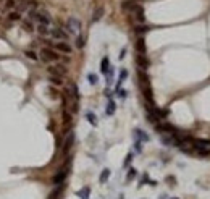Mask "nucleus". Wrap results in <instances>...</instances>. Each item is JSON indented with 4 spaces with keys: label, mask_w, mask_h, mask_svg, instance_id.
<instances>
[{
    "label": "nucleus",
    "mask_w": 210,
    "mask_h": 199,
    "mask_svg": "<svg viewBox=\"0 0 210 199\" xmlns=\"http://www.w3.org/2000/svg\"><path fill=\"white\" fill-rule=\"evenodd\" d=\"M40 58H42V61H45V63H49V61H58L60 54L57 50H52L50 47H45V49L40 50Z\"/></svg>",
    "instance_id": "1"
},
{
    "label": "nucleus",
    "mask_w": 210,
    "mask_h": 199,
    "mask_svg": "<svg viewBox=\"0 0 210 199\" xmlns=\"http://www.w3.org/2000/svg\"><path fill=\"white\" fill-rule=\"evenodd\" d=\"M66 29L69 34H73V36H79V32H81V21L78 20V18H68V21H66Z\"/></svg>",
    "instance_id": "2"
},
{
    "label": "nucleus",
    "mask_w": 210,
    "mask_h": 199,
    "mask_svg": "<svg viewBox=\"0 0 210 199\" xmlns=\"http://www.w3.org/2000/svg\"><path fill=\"white\" fill-rule=\"evenodd\" d=\"M29 18L31 20H37L40 23V25H50V21H52V18H50V15L49 13H45V12H42V13H39V12H29Z\"/></svg>",
    "instance_id": "3"
},
{
    "label": "nucleus",
    "mask_w": 210,
    "mask_h": 199,
    "mask_svg": "<svg viewBox=\"0 0 210 199\" xmlns=\"http://www.w3.org/2000/svg\"><path fill=\"white\" fill-rule=\"evenodd\" d=\"M47 71L50 73V76H58V78H63L66 75V66L65 65H53V66H49Z\"/></svg>",
    "instance_id": "4"
},
{
    "label": "nucleus",
    "mask_w": 210,
    "mask_h": 199,
    "mask_svg": "<svg viewBox=\"0 0 210 199\" xmlns=\"http://www.w3.org/2000/svg\"><path fill=\"white\" fill-rule=\"evenodd\" d=\"M155 130L160 131V133H163V134H173V136H175V133H176V128L173 125H170V123H165V121H163V123H157Z\"/></svg>",
    "instance_id": "5"
},
{
    "label": "nucleus",
    "mask_w": 210,
    "mask_h": 199,
    "mask_svg": "<svg viewBox=\"0 0 210 199\" xmlns=\"http://www.w3.org/2000/svg\"><path fill=\"white\" fill-rule=\"evenodd\" d=\"M139 7L141 5H139L136 0H123V2H121V10L128 12V13H134Z\"/></svg>",
    "instance_id": "6"
},
{
    "label": "nucleus",
    "mask_w": 210,
    "mask_h": 199,
    "mask_svg": "<svg viewBox=\"0 0 210 199\" xmlns=\"http://www.w3.org/2000/svg\"><path fill=\"white\" fill-rule=\"evenodd\" d=\"M192 146L200 151H208L210 152V139H202V138H195L192 139Z\"/></svg>",
    "instance_id": "7"
},
{
    "label": "nucleus",
    "mask_w": 210,
    "mask_h": 199,
    "mask_svg": "<svg viewBox=\"0 0 210 199\" xmlns=\"http://www.w3.org/2000/svg\"><path fill=\"white\" fill-rule=\"evenodd\" d=\"M136 65H137L139 70H144V71H146V70L149 68V65H150V60H149L146 55L137 54V57H136Z\"/></svg>",
    "instance_id": "8"
},
{
    "label": "nucleus",
    "mask_w": 210,
    "mask_h": 199,
    "mask_svg": "<svg viewBox=\"0 0 210 199\" xmlns=\"http://www.w3.org/2000/svg\"><path fill=\"white\" fill-rule=\"evenodd\" d=\"M53 47L57 49V52H62V54H71L73 52V49H71V45L68 44V42H65V41H60V42H57V44H53Z\"/></svg>",
    "instance_id": "9"
},
{
    "label": "nucleus",
    "mask_w": 210,
    "mask_h": 199,
    "mask_svg": "<svg viewBox=\"0 0 210 199\" xmlns=\"http://www.w3.org/2000/svg\"><path fill=\"white\" fill-rule=\"evenodd\" d=\"M68 172H69V168H68V165H66V167L62 168V170H60V172L53 177V183H55V184H62V183L65 181V180H66Z\"/></svg>",
    "instance_id": "10"
},
{
    "label": "nucleus",
    "mask_w": 210,
    "mask_h": 199,
    "mask_svg": "<svg viewBox=\"0 0 210 199\" xmlns=\"http://www.w3.org/2000/svg\"><path fill=\"white\" fill-rule=\"evenodd\" d=\"M137 78H139V83H141V88L150 86V79H149V75L144 71V70H137Z\"/></svg>",
    "instance_id": "11"
},
{
    "label": "nucleus",
    "mask_w": 210,
    "mask_h": 199,
    "mask_svg": "<svg viewBox=\"0 0 210 199\" xmlns=\"http://www.w3.org/2000/svg\"><path fill=\"white\" fill-rule=\"evenodd\" d=\"M73 143H74V134H73V133H69V136H68L66 139H65V143H63V149H62V152H63L65 155L69 152V149H71Z\"/></svg>",
    "instance_id": "12"
},
{
    "label": "nucleus",
    "mask_w": 210,
    "mask_h": 199,
    "mask_svg": "<svg viewBox=\"0 0 210 199\" xmlns=\"http://www.w3.org/2000/svg\"><path fill=\"white\" fill-rule=\"evenodd\" d=\"M50 36L55 37V39H58V41H65V42H66V37H68L66 32H63L60 28H55V29L50 31Z\"/></svg>",
    "instance_id": "13"
},
{
    "label": "nucleus",
    "mask_w": 210,
    "mask_h": 199,
    "mask_svg": "<svg viewBox=\"0 0 210 199\" xmlns=\"http://www.w3.org/2000/svg\"><path fill=\"white\" fill-rule=\"evenodd\" d=\"M136 50H137V54L146 55L147 45H146V41H144V37H137V41H136Z\"/></svg>",
    "instance_id": "14"
},
{
    "label": "nucleus",
    "mask_w": 210,
    "mask_h": 199,
    "mask_svg": "<svg viewBox=\"0 0 210 199\" xmlns=\"http://www.w3.org/2000/svg\"><path fill=\"white\" fill-rule=\"evenodd\" d=\"M134 18H136V21L139 25H144V21H146V16H144V8L139 7L136 12H134Z\"/></svg>",
    "instance_id": "15"
},
{
    "label": "nucleus",
    "mask_w": 210,
    "mask_h": 199,
    "mask_svg": "<svg viewBox=\"0 0 210 199\" xmlns=\"http://www.w3.org/2000/svg\"><path fill=\"white\" fill-rule=\"evenodd\" d=\"M104 13H105V8H104V7H102V5H100V7H97L95 10H94V15H92V21L97 23L102 16H104Z\"/></svg>",
    "instance_id": "16"
},
{
    "label": "nucleus",
    "mask_w": 210,
    "mask_h": 199,
    "mask_svg": "<svg viewBox=\"0 0 210 199\" xmlns=\"http://www.w3.org/2000/svg\"><path fill=\"white\" fill-rule=\"evenodd\" d=\"M108 70H110V60H108V57H104V58H102V63H100V71L104 75H107Z\"/></svg>",
    "instance_id": "17"
},
{
    "label": "nucleus",
    "mask_w": 210,
    "mask_h": 199,
    "mask_svg": "<svg viewBox=\"0 0 210 199\" xmlns=\"http://www.w3.org/2000/svg\"><path fill=\"white\" fill-rule=\"evenodd\" d=\"M81 199H89V194H91V188L89 186H84L82 189H79V191L76 193Z\"/></svg>",
    "instance_id": "18"
},
{
    "label": "nucleus",
    "mask_w": 210,
    "mask_h": 199,
    "mask_svg": "<svg viewBox=\"0 0 210 199\" xmlns=\"http://www.w3.org/2000/svg\"><path fill=\"white\" fill-rule=\"evenodd\" d=\"M86 118L92 126H97V117H95L94 112H86Z\"/></svg>",
    "instance_id": "19"
},
{
    "label": "nucleus",
    "mask_w": 210,
    "mask_h": 199,
    "mask_svg": "<svg viewBox=\"0 0 210 199\" xmlns=\"http://www.w3.org/2000/svg\"><path fill=\"white\" fill-rule=\"evenodd\" d=\"M150 31V26H146V25H137L134 26V32H137V34H144V32Z\"/></svg>",
    "instance_id": "20"
},
{
    "label": "nucleus",
    "mask_w": 210,
    "mask_h": 199,
    "mask_svg": "<svg viewBox=\"0 0 210 199\" xmlns=\"http://www.w3.org/2000/svg\"><path fill=\"white\" fill-rule=\"evenodd\" d=\"M110 178V170L108 168H104L102 170V173H100V177H99V181L100 183H107V180Z\"/></svg>",
    "instance_id": "21"
},
{
    "label": "nucleus",
    "mask_w": 210,
    "mask_h": 199,
    "mask_svg": "<svg viewBox=\"0 0 210 199\" xmlns=\"http://www.w3.org/2000/svg\"><path fill=\"white\" fill-rule=\"evenodd\" d=\"M21 26L24 28L27 32H32V31H34V26H32L31 20H23V21H21Z\"/></svg>",
    "instance_id": "22"
},
{
    "label": "nucleus",
    "mask_w": 210,
    "mask_h": 199,
    "mask_svg": "<svg viewBox=\"0 0 210 199\" xmlns=\"http://www.w3.org/2000/svg\"><path fill=\"white\" fill-rule=\"evenodd\" d=\"M115 110H116V105H115V102L110 99V101H108V105H107V115H113Z\"/></svg>",
    "instance_id": "23"
},
{
    "label": "nucleus",
    "mask_w": 210,
    "mask_h": 199,
    "mask_svg": "<svg viewBox=\"0 0 210 199\" xmlns=\"http://www.w3.org/2000/svg\"><path fill=\"white\" fill-rule=\"evenodd\" d=\"M69 121H71V113L68 112V108H63V123L68 125Z\"/></svg>",
    "instance_id": "24"
},
{
    "label": "nucleus",
    "mask_w": 210,
    "mask_h": 199,
    "mask_svg": "<svg viewBox=\"0 0 210 199\" xmlns=\"http://www.w3.org/2000/svg\"><path fill=\"white\" fill-rule=\"evenodd\" d=\"M134 133H136V136H137V138L141 139V141H149V136H147V134H146V133H144L142 130H136Z\"/></svg>",
    "instance_id": "25"
},
{
    "label": "nucleus",
    "mask_w": 210,
    "mask_h": 199,
    "mask_svg": "<svg viewBox=\"0 0 210 199\" xmlns=\"http://www.w3.org/2000/svg\"><path fill=\"white\" fill-rule=\"evenodd\" d=\"M20 18H21L20 12H11L10 15H8V20L10 21H20Z\"/></svg>",
    "instance_id": "26"
},
{
    "label": "nucleus",
    "mask_w": 210,
    "mask_h": 199,
    "mask_svg": "<svg viewBox=\"0 0 210 199\" xmlns=\"http://www.w3.org/2000/svg\"><path fill=\"white\" fill-rule=\"evenodd\" d=\"M37 31H39V32H40L42 36H49V34H50L49 28L45 26V25H39V28H37Z\"/></svg>",
    "instance_id": "27"
},
{
    "label": "nucleus",
    "mask_w": 210,
    "mask_h": 199,
    "mask_svg": "<svg viewBox=\"0 0 210 199\" xmlns=\"http://www.w3.org/2000/svg\"><path fill=\"white\" fill-rule=\"evenodd\" d=\"M87 79H89V83L92 84V86L99 83V78H97V75H94V73H89V75H87Z\"/></svg>",
    "instance_id": "28"
},
{
    "label": "nucleus",
    "mask_w": 210,
    "mask_h": 199,
    "mask_svg": "<svg viewBox=\"0 0 210 199\" xmlns=\"http://www.w3.org/2000/svg\"><path fill=\"white\" fill-rule=\"evenodd\" d=\"M50 83L55 84V86H62V84H63L62 78H58V76H50Z\"/></svg>",
    "instance_id": "29"
},
{
    "label": "nucleus",
    "mask_w": 210,
    "mask_h": 199,
    "mask_svg": "<svg viewBox=\"0 0 210 199\" xmlns=\"http://www.w3.org/2000/svg\"><path fill=\"white\" fill-rule=\"evenodd\" d=\"M24 55L27 57V58H31V60H37V55H36L32 50H26V52H24Z\"/></svg>",
    "instance_id": "30"
},
{
    "label": "nucleus",
    "mask_w": 210,
    "mask_h": 199,
    "mask_svg": "<svg viewBox=\"0 0 210 199\" xmlns=\"http://www.w3.org/2000/svg\"><path fill=\"white\" fill-rule=\"evenodd\" d=\"M124 78H128V70H121V71H120V79H118V81H121V83H123V79Z\"/></svg>",
    "instance_id": "31"
},
{
    "label": "nucleus",
    "mask_w": 210,
    "mask_h": 199,
    "mask_svg": "<svg viewBox=\"0 0 210 199\" xmlns=\"http://www.w3.org/2000/svg\"><path fill=\"white\" fill-rule=\"evenodd\" d=\"M76 47H78V49H82V47H84V39L81 36H78V39H76Z\"/></svg>",
    "instance_id": "32"
},
{
    "label": "nucleus",
    "mask_w": 210,
    "mask_h": 199,
    "mask_svg": "<svg viewBox=\"0 0 210 199\" xmlns=\"http://www.w3.org/2000/svg\"><path fill=\"white\" fill-rule=\"evenodd\" d=\"M5 7H7V8H13V7H15V0H7Z\"/></svg>",
    "instance_id": "33"
},
{
    "label": "nucleus",
    "mask_w": 210,
    "mask_h": 199,
    "mask_svg": "<svg viewBox=\"0 0 210 199\" xmlns=\"http://www.w3.org/2000/svg\"><path fill=\"white\" fill-rule=\"evenodd\" d=\"M134 177H136V170L131 168V170H129V175H128V180H133Z\"/></svg>",
    "instance_id": "34"
},
{
    "label": "nucleus",
    "mask_w": 210,
    "mask_h": 199,
    "mask_svg": "<svg viewBox=\"0 0 210 199\" xmlns=\"http://www.w3.org/2000/svg\"><path fill=\"white\" fill-rule=\"evenodd\" d=\"M27 3H29V5H31L32 8H36V7H39V2H37V0H29V2H27Z\"/></svg>",
    "instance_id": "35"
},
{
    "label": "nucleus",
    "mask_w": 210,
    "mask_h": 199,
    "mask_svg": "<svg viewBox=\"0 0 210 199\" xmlns=\"http://www.w3.org/2000/svg\"><path fill=\"white\" fill-rule=\"evenodd\" d=\"M118 94H120V97H121V99H124V97H126V94H128V92H126L124 89H118Z\"/></svg>",
    "instance_id": "36"
},
{
    "label": "nucleus",
    "mask_w": 210,
    "mask_h": 199,
    "mask_svg": "<svg viewBox=\"0 0 210 199\" xmlns=\"http://www.w3.org/2000/svg\"><path fill=\"white\" fill-rule=\"evenodd\" d=\"M131 157H133V154H128V157H126V160H124V167H126V165H129V162H131Z\"/></svg>",
    "instance_id": "37"
},
{
    "label": "nucleus",
    "mask_w": 210,
    "mask_h": 199,
    "mask_svg": "<svg viewBox=\"0 0 210 199\" xmlns=\"http://www.w3.org/2000/svg\"><path fill=\"white\" fill-rule=\"evenodd\" d=\"M124 54H126V49H123V50L120 52V57H118V58H120V60H123V58H124Z\"/></svg>",
    "instance_id": "38"
},
{
    "label": "nucleus",
    "mask_w": 210,
    "mask_h": 199,
    "mask_svg": "<svg viewBox=\"0 0 210 199\" xmlns=\"http://www.w3.org/2000/svg\"><path fill=\"white\" fill-rule=\"evenodd\" d=\"M136 151H137V152H141V151H142V146H141V143H136Z\"/></svg>",
    "instance_id": "39"
},
{
    "label": "nucleus",
    "mask_w": 210,
    "mask_h": 199,
    "mask_svg": "<svg viewBox=\"0 0 210 199\" xmlns=\"http://www.w3.org/2000/svg\"><path fill=\"white\" fill-rule=\"evenodd\" d=\"M171 199H178V197H171Z\"/></svg>",
    "instance_id": "40"
}]
</instances>
